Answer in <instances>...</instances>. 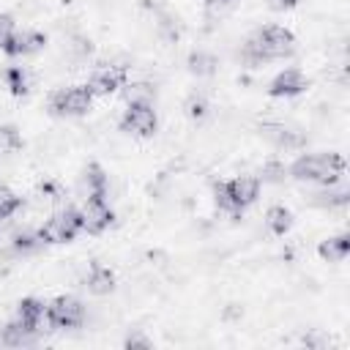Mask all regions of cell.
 I'll list each match as a JSON object with an SVG mask.
<instances>
[{
    "mask_svg": "<svg viewBox=\"0 0 350 350\" xmlns=\"http://www.w3.org/2000/svg\"><path fill=\"white\" fill-rule=\"evenodd\" d=\"M123 96H126L129 104H153V98H156V88L148 85V82H137V85H129Z\"/></svg>",
    "mask_w": 350,
    "mask_h": 350,
    "instance_id": "22",
    "label": "cell"
},
{
    "mask_svg": "<svg viewBox=\"0 0 350 350\" xmlns=\"http://www.w3.org/2000/svg\"><path fill=\"white\" fill-rule=\"evenodd\" d=\"M79 219H82V230L88 232H101L109 227L112 221V208L107 202V197H93V200H85L82 211H79Z\"/></svg>",
    "mask_w": 350,
    "mask_h": 350,
    "instance_id": "7",
    "label": "cell"
},
{
    "mask_svg": "<svg viewBox=\"0 0 350 350\" xmlns=\"http://www.w3.org/2000/svg\"><path fill=\"white\" fill-rule=\"evenodd\" d=\"M126 347H150V339H145L142 334H129L126 336Z\"/></svg>",
    "mask_w": 350,
    "mask_h": 350,
    "instance_id": "30",
    "label": "cell"
},
{
    "mask_svg": "<svg viewBox=\"0 0 350 350\" xmlns=\"http://www.w3.org/2000/svg\"><path fill=\"white\" fill-rule=\"evenodd\" d=\"M265 224H268V230H271L273 235H284V232L293 227V213H290L284 205H273V208H268V213H265Z\"/></svg>",
    "mask_w": 350,
    "mask_h": 350,
    "instance_id": "19",
    "label": "cell"
},
{
    "mask_svg": "<svg viewBox=\"0 0 350 350\" xmlns=\"http://www.w3.org/2000/svg\"><path fill=\"white\" fill-rule=\"evenodd\" d=\"M107 189H109V180L104 170L98 164H88L77 180V194L82 200H93V197H107Z\"/></svg>",
    "mask_w": 350,
    "mask_h": 350,
    "instance_id": "9",
    "label": "cell"
},
{
    "mask_svg": "<svg viewBox=\"0 0 350 350\" xmlns=\"http://www.w3.org/2000/svg\"><path fill=\"white\" fill-rule=\"evenodd\" d=\"M156 123L159 118H156L153 104H129V109L120 118V129L137 137H150L156 131Z\"/></svg>",
    "mask_w": 350,
    "mask_h": 350,
    "instance_id": "6",
    "label": "cell"
},
{
    "mask_svg": "<svg viewBox=\"0 0 350 350\" xmlns=\"http://www.w3.org/2000/svg\"><path fill=\"white\" fill-rule=\"evenodd\" d=\"M16 320L33 331H41V323L46 320V306L38 298H22L16 304Z\"/></svg>",
    "mask_w": 350,
    "mask_h": 350,
    "instance_id": "14",
    "label": "cell"
},
{
    "mask_svg": "<svg viewBox=\"0 0 350 350\" xmlns=\"http://www.w3.org/2000/svg\"><path fill=\"white\" fill-rule=\"evenodd\" d=\"M85 287L93 293V295H107L115 290V273L101 265V262H93L88 268V276H85Z\"/></svg>",
    "mask_w": 350,
    "mask_h": 350,
    "instance_id": "15",
    "label": "cell"
},
{
    "mask_svg": "<svg viewBox=\"0 0 350 350\" xmlns=\"http://www.w3.org/2000/svg\"><path fill=\"white\" fill-rule=\"evenodd\" d=\"M19 208H22V197H16L8 186H3V183H0V221L11 219Z\"/></svg>",
    "mask_w": 350,
    "mask_h": 350,
    "instance_id": "24",
    "label": "cell"
},
{
    "mask_svg": "<svg viewBox=\"0 0 350 350\" xmlns=\"http://www.w3.org/2000/svg\"><path fill=\"white\" fill-rule=\"evenodd\" d=\"M90 49H93V44L88 41V38H71L68 44H66V52H68V57L71 60H85L88 55H90Z\"/></svg>",
    "mask_w": 350,
    "mask_h": 350,
    "instance_id": "26",
    "label": "cell"
},
{
    "mask_svg": "<svg viewBox=\"0 0 350 350\" xmlns=\"http://www.w3.org/2000/svg\"><path fill=\"white\" fill-rule=\"evenodd\" d=\"M282 175H284V167L276 161H268L262 167V180H282Z\"/></svg>",
    "mask_w": 350,
    "mask_h": 350,
    "instance_id": "28",
    "label": "cell"
},
{
    "mask_svg": "<svg viewBox=\"0 0 350 350\" xmlns=\"http://www.w3.org/2000/svg\"><path fill=\"white\" fill-rule=\"evenodd\" d=\"M241 0H205V16L208 19H224L238 8Z\"/></svg>",
    "mask_w": 350,
    "mask_h": 350,
    "instance_id": "25",
    "label": "cell"
},
{
    "mask_svg": "<svg viewBox=\"0 0 350 350\" xmlns=\"http://www.w3.org/2000/svg\"><path fill=\"white\" fill-rule=\"evenodd\" d=\"M41 243V238H38V232H19L16 238H14V252H33L36 246Z\"/></svg>",
    "mask_w": 350,
    "mask_h": 350,
    "instance_id": "27",
    "label": "cell"
},
{
    "mask_svg": "<svg viewBox=\"0 0 350 350\" xmlns=\"http://www.w3.org/2000/svg\"><path fill=\"white\" fill-rule=\"evenodd\" d=\"M36 334H38V331H33V328L22 325L19 320H14V323H8V325L3 328L0 342L8 345V347H27V345L36 342Z\"/></svg>",
    "mask_w": 350,
    "mask_h": 350,
    "instance_id": "17",
    "label": "cell"
},
{
    "mask_svg": "<svg viewBox=\"0 0 350 350\" xmlns=\"http://www.w3.org/2000/svg\"><path fill=\"white\" fill-rule=\"evenodd\" d=\"M224 186H227V194H230V200H232V205L238 211L252 205L257 200V194H260V180L254 175H238V178L227 180Z\"/></svg>",
    "mask_w": 350,
    "mask_h": 350,
    "instance_id": "10",
    "label": "cell"
},
{
    "mask_svg": "<svg viewBox=\"0 0 350 350\" xmlns=\"http://www.w3.org/2000/svg\"><path fill=\"white\" fill-rule=\"evenodd\" d=\"M290 175L295 180H309V183L328 186V183L342 180V175H345V159L339 153H309V156H301L290 167Z\"/></svg>",
    "mask_w": 350,
    "mask_h": 350,
    "instance_id": "1",
    "label": "cell"
},
{
    "mask_svg": "<svg viewBox=\"0 0 350 350\" xmlns=\"http://www.w3.org/2000/svg\"><path fill=\"white\" fill-rule=\"evenodd\" d=\"M30 71L27 68H22V66H14V68H8L5 71V85L11 88V93H16V96H25L27 90H30Z\"/></svg>",
    "mask_w": 350,
    "mask_h": 350,
    "instance_id": "20",
    "label": "cell"
},
{
    "mask_svg": "<svg viewBox=\"0 0 350 350\" xmlns=\"http://www.w3.org/2000/svg\"><path fill=\"white\" fill-rule=\"evenodd\" d=\"M22 148V134L14 126H0V156H11Z\"/></svg>",
    "mask_w": 350,
    "mask_h": 350,
    "instance_id": "23",
    "label": "cell"
},
{
    "mask_svg": "<svg viewBox=\"0 0 350 350\" xmlns=\"http://www.w3.org/2000/svg\"><path fill=\"white\" fill-rule=\"evenodd\" d=\"M216 57L211 55V52H194L191 57H189V71L191 74H197V77H211L213 71H216Z\"/></svg>",
    "mask_w": 350,
    "mask_h": 350,
    "instance_id": "21",
    "label": "cell"
},
{
    "mask_svg": "<svg viewBox=\"0 0 350 350\" xmlns=\"http://www.w3.org/2000/svg\"><path fill=\"white\" fill-rule=\"evenodd\" d=\"M304 88H306V77L298 68H284L282 74L273 77L268 93L276 96V98H282V96H298Z\"/></svg>",
    "mask_w": 350,
    "mask_h": 350,
    "instance_id": "13",
    "label": "cell"
},
{
    "mask_svg": "<svg viewBox=\"0 0 350 350\" xmlns=\"http://www.w3.org/2000/svg\"><path fill=\"white\" fill-rule=\"evenodd\" d=\"M11 33H14V19L8 14H0V46L8 41Z\"/></svg>",
    "mask_w": 350,
    "mask_h": 350,
    "instance_id": "29",
    "label": "cell"
},
{
    "mask_svg": "<svg viewBox=\"0 0 350 350\" xmlns=\"http://www.w3.org/2000/svg\"><path fill=\"white\" fill-rule=\"evenodd\" d=\"M123 79H126L123 66H98V68L90 74L88 88H90L93 96H109V93H115V90L123 85Z\"/></svg>",
    "mask_w": 350,
    "mask_h": 350,
    "instance_id": "8",
    "label": "cell"
},
{
    "mask_svg": "<svg viewBox=\"0 0 350 350\" xmlns=\"http://www.w3.org/2000/svg\"><path fill=\"white\" fill-rule=\"evenodd\" d=\"M350 252V241L347 235H336V238H328L320 243V257L328 260V262H342Z\"/></svg>",
    "mask_w": 350,
    "mask_h": 350,
    "instance_id": "18",
    "label": "cell"
},
{
    "mask_svg": "<svg viewBox=\"0 0 350 350\" xmlns=\"http://www.w3.org/2000/svg\"><path fill=\"white\" fill-rule=\"evenodd\" d=\"M306 197H309V205H317V208H339V205H347V189L339 186V180L336 183H328L320 191H312Z\"/></svg>",
    "mask_w": 350,
    "mask_h": 350,
    "instance_id": "16",
    "label": "cell"
},
{
    "mask_svg": "<svg viewBox=\"0 0 350 350\" xmlns=\"http://www.w3.org/2000/svg\"><path fill=\"white\" fill-rule=\"evenodd\" d=\"M44 36L38 30H22V33H11L8 41L3 44V49L11 55V57H25V55H33L38 49H44Z\"/></svg>",
    "mask_w": 350,
    "mask_h": 350,
    "instance_id": "12",
    "label": "cell"
},
{
    "mask_svg": "<svg viewBox=\"0 0 350 350\" xmlns=\"http://www.w3.org/2000/svg\"><path fill=\"white\" fill-rule=\"evenodd\" d=\"M295 46V38L290 30L279 27V25H268L262 30H257L249 41H246V60L252 63H262V60H276V57H284L290 55Z\"/></svg>",
    "mask_w": 350,
    "mask_h": 350,
    "instance_id": "2",
    "label": "cell"
},
{
    "mask_svg": "<svg viewBox=\"0 0 350 350\" xmlns=\"http://www.w3.org/2000/svg\"><path fill=\"white\" fill-rule=\"evenodd\" d=\"M260 137L268 139L273 148H282V150H298L304 145V137L295 129L282 126V123H262L260 126Z\"/></svg>",
    "mask_w": 350,
    "mask_h": 350,
    "instance_id": "11",
    "label": "cell"
},
{
    "mask_svg": "<svg viewBox=\"0 0 350 350\" xmlns=\"http://www.w3.org/2000/svg\"><path fill=\"white\" fill-rule=\"evenodd\" d=\"M79 230H82L79 211L66 208V211L55 213L52 219H46V224L38 230V238L44 243H66V241H74Z\"/></svg>",
    "mask_w": 350,
    "mask_h": 350,
    "instance_id": "3",
    "label": "cell"
},
{
    "mask_svg": "<svg viewBox=\"0 0 350 350\" xmlns=\"http://www.w3.org/2000/svg\"><path fill=\"white\" fill-rule=\"evenodd\" d=\"M46 320L55 328H77L85 320V306L74 295H60L46 306Z\"/></svg>",
    "mask_w": 350,
    "mask_h": 350,
    "instance_id": "5",
    "label": "cell"
},
{
    "mask_svg": "<svg viewBox=\"0 0 350 350\" xmlns=\"http://www.w3.org/2000/svg\"><path fill=\"white\" fill-rule=\"evenodd\" d=\"M298 0H268V5L271 8H276V11H284V8H293Z\"/></svg>",
    "mask_w": 350,
    "mask_h": 350,
    "instance_id": "32",
    "label": "cell"
},
{
    "mask_svg": "<svg viewBox=\"0 0 350 350\" xmlns=\"http://www.w3.org/2000/svg\"><path fill=\"white\" fill-rule=\"evenodd\" d=\"M93 104V93L88 85H74V88H63L52 96V109L57 115H85Z\"/></svg>",
    "mask_w": 350,
    "mask_h": 350,
    "instance_id": "4",
    "label": "cell"
},
{
    "mask_svg": "<svg viewBox=\"0 0 350 350\" xmlns=\"http://www.w3.org/2000/svg\"><path fill=\"white\" fill-rule=\"evenodd\" d=\"M189 112H191V115H194V118H197V115H202V112H205V101H202V98H197V96H194V98H191V101H189Z\"/></svg>",
    "mask_w": 350,
    "mask_h": 350,
    "instance_id": "31",
    "label": "cell"
}]
</instances>
